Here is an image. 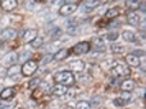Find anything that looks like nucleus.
Returning <instances> with one entry per match:
<instances>
[{
  "label": "nucleus",
  "instance_id": "31",
  "mask_svg": "<svg viewBox=\"0 0 146 109\" xmlns=\"http://www.w3.org/2000/svg\"><path fill=\"white\" fill-rule=\"evenodd\" d=\"M51 60H53V55H51V54H46V55L42 58V62H41V63H42V64H48L49 62H51Z\"/></svg>",
  "mask_w": 146,
  "mask_h": 109
},
{
  "label": "nucleus",
  "instance_id": "24",
  "mask_svg": "<svg viewBox=\"0 0 146 109\" xmlns=\"http://www.w3.org/2000/svg\"><path fill=\"white\" fill-rule=\"evenodd\" d=\"M90 104H88L87 102H85V100H82V102H78L77 105H76V109H90Z\"/></svg>",
  "mask_w": 146,
  "mask_h": 109
},
{
  "label": "nucleus",
  "instance_id": "39",
  "mask_svg": "<svg viewBox=\"0 0 146 109\" xmlns=\"http://www.w3.org/2000/svg\"><path fill=\"white\" fill-rule=\"evenodd\" d=\"M0 33H1V30H0Z\"/></svg>",
  "mask_w": 146,
  "mask_h": 109
},
{
  "label": "nucleus",
  "instance_id": "36",
  "mask_svg": "<svg viewBox=\"0 0 146 109\" xmlns=\"http://www.w3.org/2000/svg\"><path fill=\"white\" fill-rule=\"evenodd\" d=\"M1 109H12V105H7V107H3Z\"/></svg>",
  "mask_w": 146,
  "mask_h": 109
},
{
  "label": "nucleus",
  "instance_id": "40",
  "mask_svg": "<svg viewBox=\"0 0 146 109\" xmlns=\"http://www.w3.org/2000/svg\"><path fill=\"white\" fill-rule=\"evenodd\" d=\"M67 109H71V108H67Z\"/></svg>",
  "mask_w": 146,
  "mask_h": 109
},
{
  "label": "nucleus",
  "instance_id": "27",
  "mask_svg": "<svg viewBox=\"0 0 146 109\" xmlns=\"http://www.w3.org/2000/svg\"><path fill=\"white\" fill-rule=\"evenodd\" d=\"M114 105H115V107H123V105H126L127 103L124 102L123 99H121V98H117V99H114Z\"/></svg>",
  "mask_w": 146,
  "mask_h": 109
},
{
  "label": "nucleus",
  "instance_id": "6",
  "mask_svg": "<svg viewBox=\"0 0 146 109\" xmlns=\"http://www.w3.org/2000/svg\"><path fill=\"white\" fill-rule=\"evenodd\" d=\"M76 9H77V5L76 4H71V3H66V4H63L60 8H59V14L60 15H69L72 14L73 12H76Z\"/></svg>",
  "mask_w": 146,
  "mask_h": 109
},
{
  "label": "nucleus",
  "instance_id": "4",
  "mask_svg": "<svg viewBox=\"0 0 146 109\" xmlns=\"http://www.w3.org/2000/svg\"><path fill=\"white\" fill-rule=\"evenodd\" d=\"M15 62H18V55L14 53V51H9V53H7L1 59H0V63H1L4 67H8V68L14 66Z\"/></svg>",
  "mask_w": 146,
  "mask_h": 109
},
{
  "label": "nucleus",
  "instance_id": "16",
  "mask_svg": "<svg viewBox=\"0 0 146 109\" xmlns=\"http://www.w3.org/2000/svg\"><path fill=\"white\" fill-rule=\"evenodd\" d=\"M127 21H128L129 25L137 26L139 25V22H140V17H139V14H137L136 12H131V13H128V15H127Z\"/></svg>",
  "mask_w": 146,
  "mask_h": 109
},
{
  "label": "nucleus",
  "instance_id": "15",
  "mask_svg": "<svg viewBox=\"0 0 146 109\" xmlns=\"http://www.w3.org/2000/svg\"><path fill=\"white\" fill-rule=\"evenodd\" d=\"M14 94H15V90L13 87H7V89H4L0 92V99H3V100L10 99V98L14 96Z\"/></svg>",
  "mask_w": 146,
  "mask_h": 109
},
{
  "label": "nucleus",
  "instance_id": "2",
  "mask_svg": "<svg viewBox=\"0 0 146 109\" xmlns=\"http://www.w3.org/2000/svg\"><path fill=\"white\" fill-rule=\"evenodd\" d=\"M111 72L118 77H127L131 74V69H129L126 64H122V63L114 64V66L111 67Z\"/></svg>",
  "mask_w": 146,
  "mask_h": 109
},
{
  "label": "nucleus",
  "instance_id": "29",
  "mask_svg": "<svg viewBox=\"0 0 146 109\" xmlns=\"http://www.w3.org/2000/svg\"><path fill=\"white\" fill-rule=\"evenodd\" d=\"M126 5H127V7H129V8H131L132 10H136L137 8L140 7V3H132V1H127V3H126Z\"/></svg>",
  "mask_w": 146,
  "mask_h": 109
},
{
  "label": "nucleus",
  "instance_id": "25",
  "mask_svg": "<svg viewBox=\"0 0 146 109\" xmlns=\"http://www.w3.org/2000/svg\"><path fill=\"white\" fill-rule=\"evenodd\" d=\"M77 25H72V26H68V30H67V32L69 33V35H77Z\"/></svg>",
  "mask_w": 146,
  "mask_h": 109
},
{
  "label": "nucleus",
  "instance_id": "22",
  "mask_svg": "<svg viewBox=\"0 0 146 109\" xmlns=\"http://www.w3.org/2000/svg\"><path fill=\"white\" fill-rule=\"evenodd\" d=\"M19 72V66H17V64H14V66H12V67H9L8 68V76H10V77H13V76H15V74Z\"/></svg>",
  "mask_w": 146,
  "mask_h": 109
},
{
  "label": "nucleus",
  "instance_id": "18",
  "mask_svg": "<svg viewBox=\"0 0 146 109\" xmlns=\"http://www.w3.org/2000/svg\"><path fill=\"white\" fill-rule=\"evenodd\" d=\"M119 14H121V9H119L118 7L111 8V9L106 10V13H105L106 18H115V17H118Z\"/></svg>",
  "mask_w": 146,
  "mask_h": 109
},
{
  "label": "nucleus",
  "instance_id": "20",
  "mask_svg": "<svg viewBox=\"0 0 146 109\" xmlns=\"http://www.w3.org/2000/svg\"><path fill=\"white\" fill-rule=\"evenodd\" d=\"M30 55H31L30 51H21V53L18 54V62H27V60H30Z\"/></svg>",
  "mask_w": 146,
  "mask_h": 109
},
{
  "label": "nucleus",
  "instance_id": "21",
  "mask_svg": "<svg viewBox=\"0 0 146 109\" xmlns=\"http://www.w3.org/2000/svg\"><path fill=\"white\" fill-rule=\"evenodd\" d=\"M110 50L111 53H115V54H121L124 51V48L122 45H118V44H111L110 45Z\"/></svg>",
  "mask_w": 146,
  "mask_h": 109
},
{
  "label": "nucleus",
  "instance_id": "28",
  "mask_svg": "<svg viewBox=\"0 0 146 109\" xmlns=\"http://www.w3.org/2000/svg\"><path fill=\"white\" fill-rule=\"evenodd\" d=\"M121 99H123L126 103H128L129 100L132 99V95L129 94V92H127V91H124V92H122V96H121Z\"/></svg>",
  "mask_w": 146,
  "mask_h": 109
},
{
  "label": "nucleus",
  "instance_id": "1",
  "mask_svg": "<svg viewBox=\"0 0 146 109\" xmlns=\"http://www.w3.org/2000/svg\"><path fill=\"white\" fill-rule=\"evenodd\" d=\"M54 81L58 82L59 85H63V86H72V85L74 84V76H73V73L69 71L55 72V74H54Z\"/></svg>",
  "mask_w": 146,
  "mask_h": 109
},
{
  "label": "nucleus",
  "instance_id": "26",
  "mask_svg": "<svg viewBox=\"0 0 146 109\" xmlns=\"http://www.w3.org/2000/svg\"><path fill=\"white\" fill-rule=\"evenodd\" d=\"M40 78H33L32 81L30 82V85H28V86H30V89H36V87L37 86H40Z\"/></svg>",
  "mask_w": 146,
  "mask_h": 109
},
{
  "label": "nucleus",
  "instance_id": "33",
  "mask_svg": "<svg viewBox=\"0 0 146 109\" xmlns=\"http://www.w3.org/2000/svg\"><path fill=\"white\" fill-rule=\"evenodd\" d=\"M67 92H68V94H66L67 98H73L76 94H77V90H76V89H71V90H68Z\"/></svg>",
  "mask_w": 146,
  "mask_h": 109
},
{
  "label": "nucleus",
  "instance_id": "19",
  "mask_svg": "<svg viewBox=\"0 0 146 109\" xmlns=\"http://www.w3.org/2000/svg\"><path fill=\"white\" fill-rule=\"evenodd\" d=\"M122 37L126 41H128V43H133V41L136 40V36H135V33L132 32V31H124V32L122 33Z\"/></svg>",
  "mask_w": 146,
  "mask_h": 109
},
{
  "label": "nucleus",
  "instance_id": "30",
  "mask_svg": "<svg viewBox=\"0 0 146 109\" xmlns=\"http://www.w3.org/2000/svg\"><path fill=\"white\" fill-rule=\"evenodd\" d=\"M117 37H118V33H117V32H109L108 35H106V39H108L109 41L117 40Z\"/></svg>",
  "mask_w": 146,
  "mask_h": 109
},
{
  "label": "nucleus",
  "instance_id": "8",
  "mask_svg": "<svg viewBox=\"0 0 146 109\" xmlns=\"http://www.w3.org/2000/svg\"><path fill=\"white\" fill-rule=\"evenodd\" d=\"M0 7H1L3 10H5V12H10V10L17 8V1H15V0H3V1L0 3Z\"/></svg>",
  "mask_w": 146,
  "mask_h": 109
},
{
  "label": "nucleus",
  "instance_id": "10",
  "mask_svg": "<svg viewBox=\"0 0 146 109\" xmlns=\"http://www.w3.org/2000/svg\"><path fill=\"white\" fill-rule=\"evenodd\" d=\"M69 68H71V71L73 72H82L83 69H85V62L82 60H73L69 63Z\"/></svg>",
  "mask_w": 146,
  "mask_h": 109
},
{
  "label": "nucleus",
  "instance_id": "3",
  "mask_svg": "<svg viewBox=\"0 0 146 109\" xmlns=\"http://www.w3.org/2000/svg\"><path fill=\"white\" fill-rule=\"evenodd\" d=\"M21 71H22L23 76H26V77L32 76V74L37 71V63H36L35 60H31V59H30V60H27V62H25V63H23Z\"/></svg>",
  "mask_w": 146,
  "mask_h": 109
},
{
  "label": "nucleus",
  "instance_id": "37",
  "mask_svg": "<svg viewBox=\"0 0 146 109\" xmlns=\"http://www.w3.org/2000/svg\"><path fill=\"white\" fill-rule=\"evenodd\" d=\"M3 107H4V105H3V103H1V102H0V109H1Z\"/></svg>",
  "mask_w": 146,
  "mask_h": 109
},
{
  "label": "nucleus",
  "instance_id": "5",
  "mask_svg": "<svg viewBox=\"0 0 146 109\" xmlns=\"http://www.w3.org/2000/svg\"><path fill=\"white\" fill-rule=\"evenodd\" d=\"M17 37V31L14 28H5L0 33V39L1 41H12Z\"/></svg>",
  "mask_w": 146,
  "mask_h": 109
},
{
  "label": "nucleus",
  "instance_id": "13",
  "mask_svg": "<svg viewBox=\"0 0 146 109\" xmlns=\"http://www.w3.org/2000/svg\"><path fill=\"white\" fill-rule=\"evenodd\" d=\"M126 62H127V64L131 67H139L140 66V58L132 53L126 55Z\"/></svg>",
  "mask_w": 146,
  "mask_h": 109
},
{
  "label": "nucleus",
  "instance_id": "23",
  "mask_svg": "<svg viewBox=\"0 0 146 109\" xmlns=\"http://www.w3.org/2000/svg\"><path fill=\"white\" fill-rule=\"evenodd\" d=\"M42 44H44V39H42V37H36L35 40L31 43V45H32V48L38 49L40 46H42Z\"/></svg>",
  "mask_w": 146,
  "mask_h": 109
},
{
  "label": "nucleus",
  "instance_id": "9",
  "mask_svg": "<svg viewBox=\"0 0 146 109\" xmlns=\"http://www.w3.org/2000/svg\"><path fill=\"white\" fill-rule=\"evenodd\" d=\"M68 55H69L68 49H59V50H56V53L53 55V59L54 60L62 62V60H64L66 58H68Z\"/></svg>",
  "mask_w": 146,
  "mask_h": 109
},
{
  "label": "nucleus",
  "instance_id": "38",
  "mask_svg": "<svg viewBox=\"0 0 146 109\" xmlns=\"http://www.w3.org/2000/svg\"><path fill=\"white\" fill-rule=\"evenodd\" d=\"M1 45H3V41H1V40H0V46H1Z\"/></svg>",
  "mask_w": 146,
  "mask_h": 109
},
{
  "label": "nucleus",
  "instance_id": "14",
  "mask_svg": "<svg viewBox=\"0 0 146 109\" xmlns=\"http://www.w3.org/2000/svg\"><path fill=\"white\" fill-rule=\"evenodd\" d=\"M99 5H100V1H98V0H87L86 3H83L82 10H83V12H87V10H92L94 8L99 7Z\"/></svg>",
  "mask_w": 146,
  "mask_h": 109
},
{
  "label": "nucleus",
  "instance_id": "32",
  "mask_svg": "<svg viewBox=\"0 0 146 109\" xmlns=\"http://www.w3.org/2000/svg\"><path fill=\"white\" fill-rule=\"evenodd\" d=\"M60 35H62V32H60V30H59V28H54L53 32H51V37H53V39H55L56 36H60Z\"/></svg>",
  "mask_w": 146,
  "mask_h": 109
},
{
  "label": "nucleus",
  "instance_id": "11",
  "mask_svg": "<svg viewBox=\"0 0 146 109\" xmlns=\"http://www.w3.org/2000/svg\"><path fill=\"white\" fill-rule=\"evenodd\" d=\"M37 37V31L36 30H27L23 33V41L25 43H32Z\"/></svg>",
  "mask_w": 146,
  "mask_h": 109
},
{
  "label": "nucleus",
  "instance_id": "34",
  "mask_svg": "<svg viewBox=\"0 0 146 109\" xmlns=\"http://www.w3.org/2000/svg\"><path fill=\"white\" fill-rule=\"evenodd\" d=\"M132 54H135L136 56H139V55H145L144 50H135V53H132Z\"/></svg>",
  "mask_w": 146,
  "mask_h": 109
},
{
  "label": "nucleus",
  "instance_id": "35",
  "mask_svg": "<svg viewBox=\"0 0 146 109\" xmlns=\"http://www.w3.org/2000/svg\"><path fill=\"white\" fill-rule=\"evenodd\" d=\"M98 102H99V99H94L92 102H91V105H90V107H96V105L99 104Z\"/></svg>",
  "mask_w": 146,
  "mask_h": 109
},
{
  "label": "nucleus",
  "instance_id": "17",
  "mask_svg": "<svg viewBox=\"0 0 146 109\" xmlns=\"http://www.w3.org/2000/svg\"><path fill=\"white\" fill-rule=\"evenodd\" d=\"M135 86H136V85H135V81L133 80H126V81H123L122 82V85H121V87H122V90H123V91H132V90L135 89Z\"/></svg>",
  "mask_w": 146,
  "mask_h": 109
},
{
  "label": "nucleus",
  "instance_id": "12",
  "mask_svg": "<svg viewBox=\"0 0 146 109\" xmlns=\"http://www.w3.org/2000/svg\"><path fill=\"white\" fill-rule=\"evenodd\" d=\"M53 94L55 95V96H64V95L67 94V91H68V87L67 86H63V85H59L56 84L55 86L53 87Z\"/></svg>",
  "mask_w": 146,
  "mask_h": 109
},
{
  "label": "nucleus",
  "instance_id": "7",
  "mask_svg": "<svg viewBox=\"0 0 146 109\" xmlns=\"http://www.w3.org/2000/svg\"><path fill=\"white\" fill-rule=\"evenodd\" d=\"M72 50L74 51L76 54H86L87 51H90V44H88L87 41H81L77 45L73 46Z\"/></svg>",
  "mask_w": 146,
  "mask_h": 109
}]
</instances>
